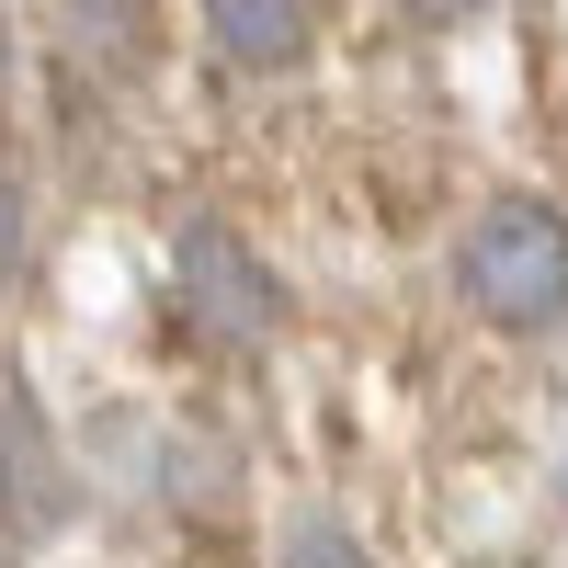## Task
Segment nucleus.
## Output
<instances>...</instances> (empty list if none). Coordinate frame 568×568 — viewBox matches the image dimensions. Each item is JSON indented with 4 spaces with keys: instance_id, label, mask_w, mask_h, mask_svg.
<instances>
[{
    "instance_id": "obj_3",
    "label": "nucleus",
    "mask_w": 568,
    "mask_h": 568,
    "mask_svg": "<svg viewBox=\"0 0 568 568\" xmlns=\"http://www.w3.org/2000/svg\"><path fill=\"white\" fill-rule=\"evenodd\" d=\"M69 511H80V478H69L58 433H45V409H34L23 375H0V535H12V546H45Z\"/></svg>"
},
{
    "instance_id": "obj_4",
    "label": "nucleus",
    "mask_w": 568,
    "mask_h": 568,
    "mask_svg": "<svg viewBox=\"0 0 568 568\" xmlns=\"http://www.w3.org/2000/svg\"><path fill=\"white\" fill-rule=\"evenodd\" d=\"M205 23L240 69H284L307 45V0H205Z\"/></svg>"
},
{
    "instance_id": "obj_2",
    "label": "nucleus",
    "mask_w": 568,
    "mask_h": 568,
    "mask_svg": "<svg viewBox=\"0 0 568 568\" xmlns=\"http://www.w3.org/2000/svg\"><path fill=\"white\" fill-rule=\"evenodd\" d=\"M171 296H182V318H194L216 353H262L273 329H284V284L251 262L240 227H216V216H194L171 240Z\"/></svg>"
},
{
    "instance_id": "obj_7",
    "label": "nucleus",
    "mask_w": 568,
    "mask_h": 568,
    "mask_svg": "<svg viewBox=\"0 0 568 568\" xmlns=\"http://www.w3.org/2000/svg\"><path fill=\"white\" fill-rule=\"evenodd\" d=\"M409 12H420V23H466V12H478V0H409Z\"/></svg>"
},
{
    "instance_id": "obj_5",
    "label": "nucleus",
    "mask_w": 568,
    "mask_h": 568,
    "mask_svg": "<svg viewBox=\"0 0 568 568\" xmlns=\"http://www.w3.org/2000/svg\"><path fill=\"white\" fill-rule=\"evenodd\" d=\"M284 568H375L342 524H296V535H284Z\"/></svg>"
},
{
    "instance_id": "obj_6",
    "label": "nucleus",
    "mask_w": 568,
    "mask_h": 568,
    "mask_svg": "<svg viewBox=\"0 0 568 568\" xmlns=\"http://www.w3.org/2000/svg\"><path fill=\"white\" fill-rule=\"evenodd\" d=\"M23 262V182H12V160H0V273Z\"/></svg>"
},
{
    "instance_id": "obj_1",
    "label": "nucleus",
    "mask_w": 568,
    "mask_h": 568,
    "mask_svg": "<svg viewBox=\"0 0 568 568\" xmlns=\"http://www.w3.org/2000/svg\"><path fill=\"white\" fill-rule=\"evenodd\" d=\"M455 284L489 329H557L568 318V216L535 194L478 205V227L455 240Z\"/></svg>"
}]
</instances>
